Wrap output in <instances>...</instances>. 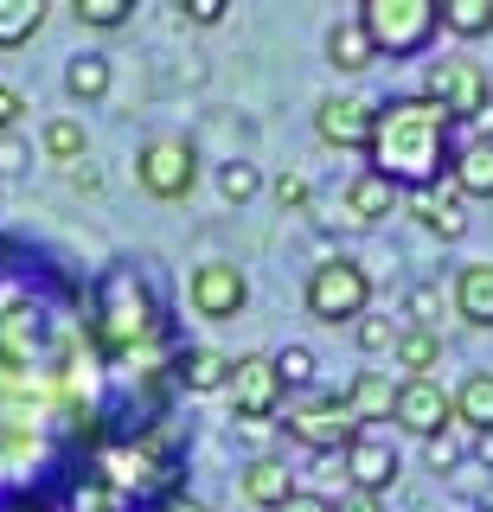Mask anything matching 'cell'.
<instances>
[{"label": "cell", "instance_id": "277c9868", "mask_svg": "<svg viewBox=\"0 0 493 512\" xmlns=\"http://www.w3.org/2000/svg\"><path fill=\"white\" fill-rule=\"evenodd\" d=\"M301 308L321 327H353L359 314H372V276H365V263H353V256L314 263L308 282H301Z\"/></svg>", "mask_w": 493, "mask_h": 512}, {"label": "cell", "instance_id": "7bdbcfd3", "mask_svg": "<svg viewBox=\"0 0 493 512\" xmlns=\"http://www.w3.org/2000/svg\"><path fill=\"white\" fill-rule=\"evenodd\" d=\"M20 512H45V506H33V500H26V506H20Z\"/></svg>", "mask_w": 493, "mask_h": 512}, {"label": "cell", "instance_id": "ab89813d", "mask_svg": "<svg viewBox=\"0 0 493 512\" xmlns=\"http://www.w3.org/2000/svg\"><path fill=\"white\" fill-rule=\"evenodd\" d=\"M26 167V141L20 135H0V173H20Z\"/></svg>", "mask_w": 493, "mask_h": 512}, {"label": "cell", "instance_id": "603a6c76", "mask_svg": "<svg viewBox=\"0 0 493 512\" xmlns=\"http://www.w3.org/2000/svg\"><path fill=\"white\" fill-rule=\"evenodd\" d=\"M109 84H116V64H109L103 52H77L65 64V90L77 96V103H103Z\"/></svg>", "mask_w": 493, "mask_h": 512}, {"label": "cell", "instance_id": "7402d4cb", "mask_svg": "<svg viewBox=\"0 0 493 512\" xmlns=\"http://www.w3.org/2000/svg\"><path fill=\"white\" fill-rule=\"evenodd\" d=\"M327 64L333 71H346V77H359V71H372L378 52H372V39L359 32V20H340L327 32Z\"/></svg>", "mask_w": 493, "mask_h": 512}, {"label": "cell", "instance_id": "4fadbf2b", "mask_svg": "<svg viewBox=\"0 0 493 512\" xmlns=\"http://www.w3.org/2000/svg\"><path fill=\"white\" fill-rule=\"evenodd\" d=\"M340 468H346V487H359V493H378V500H385V487H397L404 461H397V448H391L385 436L359 429V436L340 448Z\"/></svg>", "mask_w": 493, "mask_h": 512}, {"label": "cell", "instance_id": "9a60e30c", "mask_svg": "<svg viewBox=\"0 0 493 512\" xmlns=\"http://www.w3.org/2000/svg\"><path fill=\"white\" fill-rule=\"evenodd\" d=\"M461 205H468V199L449 186V173H442L436 186L410 192V218H417L429 237H442V244H461V231H468V212H461Z\"/></svg>", "mask_w": 493, "mask_h": 512}, {"label": "cell", "instance_id": "e0dca14e", "mask_svg": "<svg viewBox=\"0 0 493 512\" xmlns=\"http://www.w3.org/2000/svg\"><path fill=\"white\" fill-rule=\"evenodd\" d=\"M449 186L461 199H493V135H474L449 154Z\"/></svg>", "mask_w": 493, "mask_h": 512}, {"label": "cell", "instance_id": "6da1fadb", "mask_svg": "<svg viewBox=\"0 0 493 512\" xmlns=\"http://www.w3.org/2000/svg\"><path fill=\"white\" fill-rule=\"evenodd\" d=\"M449 154H455V122L442 116V103H429L423 90L378 103L372 141H365V167L378 180H391L397 192H423L449 173Z\"/></svg>", "mask_w": 493, "mask_h": 512}, {"label": "cell", "instance_id": "ee69618b", "mask_svg": "<svg viewBox=\"0 0 493 512\" xmlns=\"http://www.w3.org/2000/svg\"><path fill=\"white\" fill-rule=\"evenodd\" d=\"M487 135H493V116H487Z\"/></svg>", "mask_w": 493, "mask_h": 512}, {"label": "cell", "instance_id": "3957f363", "mask_svg": "<svg viewBox=\"0 0 493 512\" xmlns=\"http://www.w3.org/2000/svg\"><path fill=\"white\" fill-rule=\"evenodd\" d=\"M154 333H161V314H154V301H148V288H141V276L116 269V276L97 288V346L109 352V359H122V352L148 346Z\"/></svg>", "mask_w": 493, "mask_h": 512}, {"label": "cell", "instance_id": "5bb4252c", "mask_svg": "<svg viewBox=\"0 0 493 512\" xmlns=\"http://www.w3.org/2000/svg\"><path fill=\"white\" fill-rule=\"evenodd\" d=\"M397 199H404V192L391 180H378L372 167H359L353 180H346V192H340V218L353 224V231H372V224H385L397 212Z\"/></svg>", "mask_w": 493, "mask_h": 512}, {"label": "cell", "instance_id": "ffe728a7", "mask_svg": "<svg viewBox=\"0 0 493 512\" xmlns=\"http://www.w3.org/2000/svg\"><path fill=\"white\" fill-rule=\"evenodd\" d=\"M173 378L186 384V391H225L231 378V359L218 346H186L180 359H173Z\"/></svg>", "mask_w": 493, "mask_h": 512}, {"label": "cell", "instance_id": "44dd1931", "mask_svg": "<svg viewBox=\"0 0 493 512\" xmlns=\"http://www.w3.org/2000/svg\"><path fill=\"white\" fill-rule=\"evenodd\" d=\"M455 423L468 436H493V372H468L455 391Z\"/></svg>", "mask_w": 493, "mask_h": 512}, {"label": "cell", "instance_id": "d6a6232c", "mask_svg": "<svg viewBox=\"0 0 493 512\" xmlns=\"http://www.w3.org/2000/svg\"><path fill=\"white\" fill-rule=\"evenodd\" d=\"M269 359H276L282 391H301V384H314V352H308V346H282V352H269Z\"/></svg>", "mask_w": 493, "mask_h": 512}, {"label": "cell", "instance_id": "8992f818", "mask_svg": "<svg viewBox=\"0 0 493 512\" xmlns=\"http://www.w3.org/2000/svg\"><path fill=\"white\" fill-rule=\"evenodd\" d=\"M135 180H141L148 199H161V205L193 199V186H199V148L186 135H154L148 148L135 154Z\"/></svg>", "mask_w": 493, "mask_h": 512}, {"label": "cell", "instance_id": "f35d334b", "mask_svg": "<svg viewBox=\"0 0 493 512\" xmlns=\"http://www.w3.org/2000/svg\"><path fill=\"white\" fill-rule=\"evenodd\" d=\"M276 512H333V500H327V493H308V487H295V493H289V500H282Z\"/></svg>", "mask_w": 493, "mask_h": 512}, {"label": "cell", "instance_id": "f546056e", "mask_svg": "<svg viewBox=\"0 0 493 512\" xmlns=\"http://www.w3.org/2000/svg\"><path fill=\"white\" fill-rule=\"evenodd\" d=\"M218 192H225V205H250L263 192V173L250 167V160H225V167H218Z\"/></svg>", "mask_w": 493, "mask_h": 512}, {"label": "cell", "instance_id": "836d02e7", "mask_svg": "<svg viewBox=\"0 0 493 512\" xmlns=\"http://www.w3.org/2000/svg\"><path fill=\"white\" fill-rule=\"evenodd\" d=\"M404 314H410V327H429V333H436V320H442V288H436V282H417V288L404 295Z\"/></svg>", "mask_w": 493, "mask_h": 512}, {"label": "cell", "instance_id": "f1b7e54d", "mask_svg": "<svg viewBox=\"0 0 493 512\" xmlns=\"http://www.w3.org/2000/svg\"><path fill=\"white\" fill-rule=\"evenodd\" d=\"M129 13H135V0H71V20L90 32H116Z\"/></svg>", "mask_w": 493, "mask_h": 512}, {"label": "cell", "instance_id": "9c48e42d", "mask_svg": "<svg viewBox=\"0 0 493 512\" xmlns=\"http://www.w3.org/2000/svg\"><path fill=\"white\" fill-rule=\"evenodd\" d=\"M282 429H289L301 448H314V455H340V448L359 436V423H353V410H346V397H340V391H333V397H308V404H295Z\"/></svg>", "mask_w": 493, "mask_h": 512}, {"label": "cell", "instance_id": "b9f144b4", "mask_svg": "<svg viewBox=\"0 0 493 512\" xmlns=\"http://www.w3.org/2000/svg\"><path fill=\"white\" fill-rule=\"evenodd\" d=\"M474 455H481L487 468H493V436H474Z\"/></svg>", "mask_w": 493, "mask_h": 512}, {"label": "cell", "instance_id": "60d3db41", "mask_svg": "<svg viewBox=\"0 0 493 512\" xmlns=\"http://www.w3.org/2000/svg\"><path fill=\"white\" fill-rule=\"evenodd\" d=\"M154 512H205V500H193V493H167Z\"/></svg>", "mask_w": 493, "mask_h": 512}, {"label": "cell", "instance_id": "2e32d148", "mask_svg": "<svg viewBox=\"0 0 493 512\" xmlns=\"http://www.w3.org/2000/svg\"><path fill=\"white\" fill-rule=\"evenodd\" d=\"M237 493H244L250 506H263V512H276L282 500L295 493V468L282 455H250L244 468H237Z\"/></svg>", "mask_w": 493, "mask_h": 512}, {"label": "cell", "instance_id": "8d00e7d4", "mask_svg": "<svg viewBox=\"0 0 493 512\" xmlns=\"http://www.w3.org/2000/svg\"><path fill=\"white\" fill-rule=\"evenodd\" d=\"M26 116V96L13 90V84H0V135H13V122Z\"/></svg>", "mask_w": 493, "mask_h": 512}, {"label": "cell", "instance_id": "83f0119b", "mask_svg": "<svg viewBox=\"0 0 493 512\" xmlns=\"http://www.w3.org/2000/svg\"><path fill=\"white\" fill-rule=\"evenodd\" d=\"M468 429H461V423H449V429H442V436H429V468H436V474H461V468H468Z\"/></svg>", "mask_w": 493, "mask_h": 512}, {"label": "cell", "instance_id": "30bf717a", "mask_svg": "<svg viewBox=\"0 0 493 512\" xmlns=\"http://www.w3.org/2000/svg\"><path fill=\"white\" fill-rule=\"evenodd\" d=\"M186 301H193L199 320H237V314H244V301H250V282H244V269H237V263L212 256V263H199L193 276H186Z\"/></svg>", "mask_w": 493, "mask_h": 512}, {"label": "cell", "instance_id": "4dcf8cb0", "mask_svg": "<svg viewBox=\"0 0 493 512\" xmlns=\"http://www.w3.org/2000/svg\"><path fill=\"white\" fill-rule=\"evenodd\" d=\"M71 512H122V493L103 487L97 474H84V480H71Z\"/></svg>", "mask_w": 493, "mask_h": 512}, {"label": "cell", "instance_id": "7a4b0ae2", "mask_svg": "<svg viewBox=\"0 0 493 512\" xmlns=\"http://www.w3.org/2000/svg\"><path fill=\"white\" fill-rule=\"evenodd\" d=\"M353 20H359L365 39H372L378 58H423L442 32L436 0H359Z\"/></svg>", "mask_w": 493, "mask_h": 512}, {"label": "cell", "instance_id": "1f68e13d", "mask_svg": "<svg viewBox=\"0 0 493 512\" xmlns=\"http://www.w3.org/2000/svg\"><path fill=\"white\" fill-rule=\"evenodd\" d=\"M397 333H404V327H397L391 314H359V320H353L359 352H391V346H397Z\"/></svg>", "mask_w": 493, "mask_h": 512}, {"label": "cell", "instance_id": "cb8c5ba5", "mask_svg": "<svg viewBox=\"0 0 493 512\" xmlns=\"http://www.w3.org/2000/svg\"><path fill=\"white\" fill-rule=\"evenodd\" d=\"M39 148L52 167H84V154H90V141H84V122L77 116H52L39 128Z\"/></svg>", "mask_w": 493, "mask_h": 512}, {"label": "cell", "instance_id": "4316f807", "mask_svg": "<svg viewBox=\"0 0 493 512\" xmlns=\"http://www.w3.org/2000/svg\"><path fill=\"white\" fill-rule=\"evenodd\" d=\"M442 13V32H455V39H487L493 32V0H436Z\"/></svg>", "mask_w": 493, "mask_h": 512}, {"label": "cell", "instance_id": "484cf974", "mask_svg": "<svg viewBox=\"0 0 493 512\" xmlns=\"http://www.w3.org/2000/svg\"><path fill=\"white\" fill-rule=\"evenodd\" d=\"M45 13H52L45 0H0V52H13V45L39 39Z\"/></svg>", "mask_w": 493, "mask_h": 512}, {"label": "cell", "instance_id": "8fae6325", "mask_svg": "<svg viewBox=\"0 0 493 512\" xmlns=\"http://www.w3.org/2000/svg\"><path fill=\"white\" fill-rule=\"evenodd\" d=\"M397 429L410 436H442L455 423V391H442V378H397V410H391Z\"/></svg>", "mask_w": 493, "mask_h": 512}, {"label": "cell", "instance_id": "d4e9b609", "mask_svg": "<svg viewBox=\"0 0 493 512\" xmlns=\"http://www.w3.org/2000/svg\"><path fill=\"white\" fill-rule=\"evenodd\" d=\"M391 359L404 365L410 378H436V365H442V333H429V327H404V333H397V346H391Z\"/></svg>", "mask_w": 493, "mask_h": 512}, {"label": "cell", "instance_id": "d590c367", "mask_svg": "<svg viewBox=\"0 0 493 512\" xmlns=\"http://www.w3.org/2000/svg\"><path fill=\"white\" fill-rule=\"evenodd\" d=\"M186 20H193V26H218V20H225V13H231V0H186Z\"/></svg>", "mask_w": 493, "mask_h": 512}, {"label": "cell", "instance_id": "ba28073f", "mask_svg": "<svg viewBox=\"0 0 493 512\" xmlns=\"http://www.w3.org/2000/svg\"><path fill=\"white\" fill-rule=\"evenodd\" d=\"M225 397H231V423H269V416L289 404V391H282L269 352H244V359H231Z\"/></svg>", "mask_w": 493, "mask_h": 512}, {"label": "cell", "instance_id": "ac0fdd59", "mask_svg": "<svg viewBox=\"0 0 493 512\" xmlns=\"http://www.w3.org/2000/svg\"><path fill=\"white\" fill-rule=\"evenodd\" d=\"M449 308L468 320V327H493V263H461L455 269Z\"/></svg>", "mask_w": 493, "mask_h": 512}, {"label": "cell", "instance_id": "52a82bcc", "mask_svg": "<svg viewBox=\"0 0 493 512\" xmlns=\"http://www.w3.org/2000/svg\"><path fill=\"white\" fill-rule=\"evenodd\" d=\"M45 352H52V314H45L33 295L7 301V308H0V372L7 378L39 372Z\"/></svg>", "mask_w": 493, "mask_h": 512}, {"label": "cell", "instance_id": "74e56055", "mask_svg": "<svg viewBox=\"0 0 493 512\" xmlns=\"http://www.w3.org/2000/svg\"><path fill=\"white\" fill-rule=\"evenodd\" d=\"M333 512H385V500H378V493H359V487H340Z\"/></svg>", "mask_w": 493, "mask_h": 512}, {"label": "cell", "instance_id": "5b68a950", "mask_svg": "<svg viewBox=\"0 0 493 512\" xmlns=\"http://www.w3.org/2000/svg\"><path fill=\"white\" fill-rule=\"evenodd\" d=\"M423 96H429V103H442V116H449V122H487L493 77H487V64H474L468 52H461V58H436V64H429Z\"/></svg>", "mask_w": 493, "mask_h": 512}, {"label": "cell", "instance_id": "7c38bea8", "mask_svg": "<svg viewBox=\"0 0 493 512\" xmlns=\"http://www.w3.org/2000/svg\"><path fill=\"white\" fill-rule=\"evenodd\" d=\"M372 116H378V103H365V96H321L314 103V135L327 141V148H340V154H365V141H372Z\"/></svg>", "mask_w": 493, "mask_h": 512}, {"label": "cell", "instance_id": "e575fe53", "mask_svg": "<svg viewBox=\"0 0 493 512\" xmlns=\"http://www.w3.org/2000/svg\"><path fill=\"white\" fill-rule=\"evenodd\" d=\"M269 192H276V205L282 212H308V180H301V173H276V180H269Z\"/></svg>", "mask_w": 493, "mask_h": 512}, {"label": "cell", "instance_id": "d6986e66", "mask_svg": "<svg viewBox=\"0 0 493 512\" xmlns=\"http://www.w3.org/2000/svg\"><path fill=\"white\" fill-rule=\"evenodd\" d=\"M340 397H346V410H353V423H391V410H397L391 372H359Z\"/></svg>", "mask_w": 493, "mask_h": 512}]
</instances>
